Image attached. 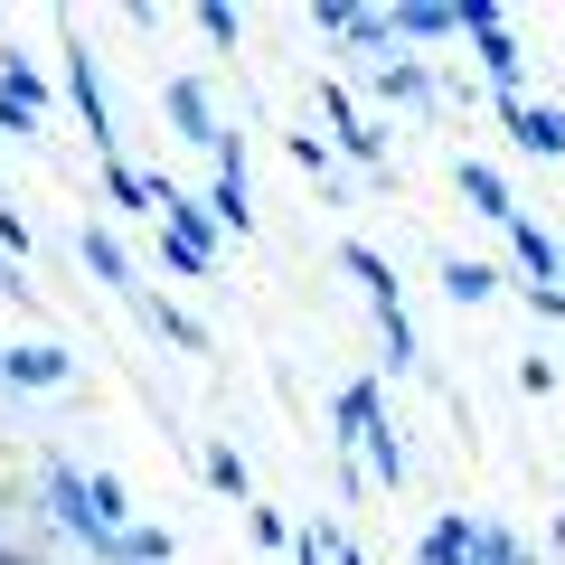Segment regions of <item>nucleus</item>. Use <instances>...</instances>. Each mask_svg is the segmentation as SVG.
<instances>
[{"mask_svg": "<svg viewBox=\"0 0 565 565\" xmlns=\"http://www.w3.org/2000/svg\"><path fill=\"white\" fill-rule=\"evenodd\" d=\"M207 161H217V189H207V207H217L226 226H255V199H245V151H236V132H226L217 151H207Z\"/></svg>", "mask_w": 565, "mask_h": 565, "instance_id": "1a4fd4ad", "label": "nucleus"}, {"mask_svg": "<svg viewBox=\"0 0 565 565\" xmlns=\"http://www.w3.org/2000/svg\"><path fill=\"white\" fill-rule=\"evenodd\" d=\"M471 565H527V546L509 537L500 519H471Z\"/></svg>", "mask_w": 565, "mask_h": 565, "instance_id": "aec40b11", "label": "nucleus"}, {"mask_svg": "<svg viewBox=\"0 0 565 565\" xmlns=\"http://www.w3.org/2000/svg\"><path fill=\"white\" fill-rule=\"evenodd\" d=\"M161 226H170V264H180V274H207V264H217V226H207V207L180 199L170 180H161Z\"/></svg>", "mask_w": 565, "mask_h": 565, "instance_id": "20e7f679", "label": "nucleus"}, {"mask_svg": "<svg viewBox=\"0 0 565 565\" xmlns=\"http://www.w3.org/2000/svg\"><path fill=\"white\" fill-rule=\"evenodd\" d=\"M500 114H509V141H519L527 161H565V114H556V104H527V95H500Z\"/></svg>", "mask_w": 565, "mask_h": 565, "instance_id": "39448f33", "label": "nucleus"}, {"mask_svg": "<svg viewBox=\"0 0 565 565\" xmlns=\"http://www.w3.org/2000/svg\"><path fill=\"white\" fill-rule=\"evenodd\" d=\"M85 264H95V274L114 282V292H122V302H132V311H151V292H141V282H132V255H122V245L104 236V226H85Z\"/></svg>", "mask_w": 565, "mask_h": 565, "instance_id": "4468645a", "label": "nucleus"}, {"mask_svg": "<svg viewBox=\"0 0 565 565\" xmlns=\"http://www.w3.org/2000/svg\"><path fill=\"white\" fill-rule=\"evenodd\" d=\"M39 122H47V76L0 57V132H39Z\"/></svg>", "mask_w": 565, "mask_h": 565, "instance_id": "0eeeda50", "label": "nucleus"}, {"mask_svg": "<svg viewBox=\"0 0 565 565\" xmlns=\"http://www.w3.org/2000/svg\"><path fill=\"white\" fill-rule=\"evenodd\" d=\"M415 556H424V565H471V509H444V519L424 527Z\"/></svg>", "mask_w": 565, "mask_h": 565, "instance_id": "f3484780", "label": "nucleus"}, {"mask_svg": "<svg viewBox=\"0 0 565 565\" xmlns=\"http://www.w3.org/2000/svg\"><path fill=\"white\" fill-rule=\"evenodd\" d=\"M207 481H217V490H245V462H236V452L217 444V452H207Z\"/></svg>", "mask_w": 565, "mask_h": 565, "instance_id": "4be33fe9", "label": "nucleus"}, {"mask_svg": "<svg viewBox=\"0 0 565 565\" xmlns=\"http://www.w3.org/2000/svg\"><path fill=\"white\" fill-rule=\"evenodd\" d=\"M546 546H556V556H565V519H546Z\"/></svg>", "mask_w": 565, "mask_h": 565, "instance_id": "b1692460", "label": "nucleus"}, {"mask_svg": "<svg viewBox=\"0 0 565 565\" xmlns=\"http://www.w3.org/2000/svg\"><path fill=\"white\" fill-rule=\"evenodd\" d=\"M340 452H367V481L377 490H405V444H396V424H386V405H377V386H340Z\"/></svg>", "mask_w": 565, "mask_h": 565, "instance_id": "f257e3e1", "label": "nucleus"}, {"mask_svg": "<svg viewBox=\"0 0 565 565\" xmlns=\"http://www.w3.org/2000/svg\"><path fill=\"white\" fill-rule=\"evenodd\" d=\"M161 114L180 122V141H199V151H217V141H226V122H217V104H207L199 76H170L161 85Z\"/></svg>", "mask_w": 565, "mask_h": 565, "instance_id": "423d86ee", "label": "nucleus"}, {"mask_svg": "<svg viewBox=\"0 0 565 565\" xmlns=\"http://www.w3.org/2000/svg\"><path fill=\"white\" fill-rule=\"evenodd\" d=\"M0 565H39V556H29V546H0Z\"/></svg>", "mask_w": 565, "mask_h": 565, "instance_id": "5701e85b", "label": "nucleus"}, {"mask_svg": "<svg viewBox=\"0 0 565 565\" xmlns=\"http://www.w3.org/2000/svg\"><path fill=\"white\" fill-rule=\"evenodd\" d=\"M104 199H114L122 217H141V207H161V180H141L132 161H104Z\"/></svg>", "mask_w": 565, "mask_h": 565, "instance_id": "6ab92c4d", "label": "nucleus"}, {"mask_svg": "<svg viewBox=\"0 0 565 565\" xmlns=\"http://www.w3.org/2000/svg\"><path fill=\"white\" fill-rule=\"evenodd\" d=\"M444 292H452L462 311H481L490 292H500V264H481V255H444Z\"/></svg>", "mask_w": 565, "mask_h": 565, "instance_id": "dca6fc26", "label": "nucleus"}, {"mask_svg": "<svg viewBox=\"0 0 565 565\" xmlns=\"http://www.w3.org/2000/svg\"><path fill=\"white\" fill-rule=\"evenodd\" d=\"M340 264L367 282V311H377V340H386V367H415V321H405L396 302V264L377 255V245H340Z\"/></svg>", "mask_w": 565, "mask_h": 565, "instance_id": "f03ea898", "label": "nucleus"}, {"mask_svg": "<svg viewBox=\"0 0 565 565\" xmlns=\"http://www.w3.org/2000/svg\"><path fill=\"white\" fill-rule=\"evenodd\" d=\"M462 29V0H396L386 10V39H452Z\"/></svg>", "mask_w": 565, "mask_h": 565, "instance_id": "9b49d317", "label": "nucleus"}, {"mask_svg": "<svg viewBox=\"0 0 565 565\" xmlns=\"http://www.w3.org/2000/svg\"><path fill=\"white\" fill-rule=\"evenodd\" d=\"M39 490H47V509H57V527H66V537H85L104 565H114V546H122V537L95 519V481H85L76 462H47V471H39Z\"/></svg>", "mask_w": 565, "mask_h": 565, "instance_id": "7ed1b4c3", "label": "nucleus"}, {"mask_svg": "<svg viewBox=\"0 0 565 565\" xmlns=\"http://www.w3.org/2000/svg\"><path fill=\"white\" fill-rule=\"evenodd\" d=\"M0 509H10V490H0Z\"/></svg>", "mask_w": 565, "mask_h": 565, "instance_id": "393cba45", "label": "nucleus"}, {"mask_svg": "<svg viewBox=\"0 0 565 565\" xmlns=\"http://www.w3.org/2000/svg\"><path fill=\"white\" fill-rule=\"evenodd\" d=\"M367 85H377L386 104H424V95H434V66H424V57H386Z\"/></svg>", "mask_w": 565, "mask_h": 565, "instance_id": "a211bd4d", "label": "nucleus"}, {"mask_svg": "<svg viewBox=\"0 0 565 565\" xmlns=\"http://www.w3.org/2000/svg\"><path fill=\"white\" fill-rule=\"evenodd\" d=\"M199 39H207V47H236V10H217V0H207V10H199Z\"/></svg>", "mask_w": 565, "mask_h": 565, "instance_id": "412c9836", "label": "nucleus"}, {"mask_svg": "<svg viewBox=\"0 0 565 565\" xmlns=\"http://www.w3.org/2000/svg\"><path fill=\"white\" fill-rule=\"evenodd\" d=\"M452 180H462V199L481 207L490 226H509V217H519V199H509V180H500V170H490V161H462V170H452Z\"/></svg>", "mask_w": 565, "mask_h": 565, "instance_id": "2eb2a0df", "label": "nucleus"}, {"mask_svg": "<svg viewBox=\"0 0 565 565\" xmlns=\"http://www.w3.org/2000/svg\"><path fill=\"white\" fill-rule=\"evenodd\" d=\"M66 95H76V114L95 122V151H104V161H122V151H114V104H104V85H95V57H85L76 39H66Z\"/></svg>", "mask_w": 565, "mask_h": 565, "instance_id": "6e6552de", "label": "nucleus"}, {"mask_svg": "<svg viewBox=\"0 0 565 565\" xmlns=\"http://www.w3.org/2000/svg\"><path fill=\"white\" fill-rule=\"evenodd\" d=\"M0 377H10V386H66V377H76V359H66L57 340H29V349L0 359Z\"/></svg>", "mask_w": 565, "mask_h": 565, "instance_id": "f8f14e48", "label": "nucleus"}, {"mask_svg": "<svg viewBox=\"0 0 565 565\" xmlns=\"http://www.w3.org/2000/svg\"><path fill=\"white\" fill-rule=\"evenodd\" d=\"M509 255H519V274H527V292H537V282H556V264H565V245H556V236H546V226H537V217H527V207H519V217H509Z\"/></svg>", "mask_w": 565, "mask_h": 565, "instance_id": "9d476101", "label": "nucleus"}, {"mask_svg": "<svg viewBox=\"0 0 565 565\" xmlns=\"http://www.w3.org/2000/svg\"><path fill=\"white\" fill-rule=\"evenodd\" d=\"M321 114L340 122V151H349V161H386V132H377V122H359V104H349L340 85H321Z\"/></svg>", "mask_w": 565, "mask_h": 565, "instance_id": "ddd939ff", "label": "nucleus"}]
</instances>
